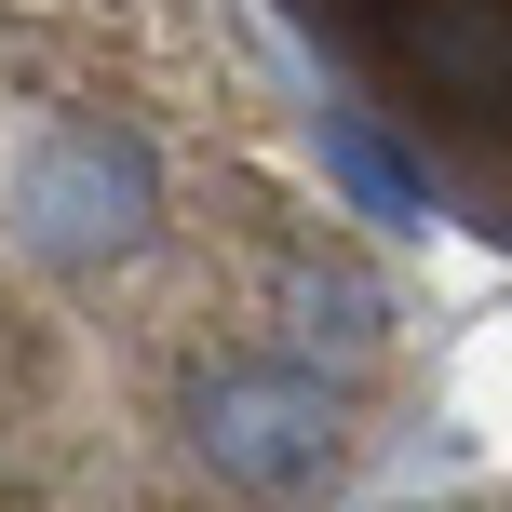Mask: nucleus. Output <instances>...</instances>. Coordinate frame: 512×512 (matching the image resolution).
<instances>
[{"label": "nucleus", "instance_id": "nucleus-3", "mask_svg": "<svg viewBox=\"0 0 512 512\" xmlns=\"http://www.w3.org/2000/svg\"><path fill=\"white\" fill-rule=\"evenodd\" d=\"M432 512H512V499H432Z\"/></svg>", "mask_w": 512, "mask_h": 512}, {"label": "nucleus", "instance_id": "nucleus-2", "mask_svg": "<svg viewBox=\"0 0 512 512\" xmlns=\"http://www.w3.org/2000/svg\"><path fill=\"white\" fill-rule=\"evenodd\" d=\"M297 27L418 176L512 230V0H297Z\"/></svg>", "mask_w": 512, "mask_h": 512}, {"label": "nucleus", "instance_id": "nucleus-1", "mask_svg": "<svg viewBox=\"0 0 512 512\" xmlns=\"http://www.w3.org/2000/svg\"><path fill=\"white\" fill-rule=\"evenodd\" d=\"M418 391L230 0H0V512H310Z\"/></svg>", "mask_w": 512, "mask_h": 512}]
</instances>
